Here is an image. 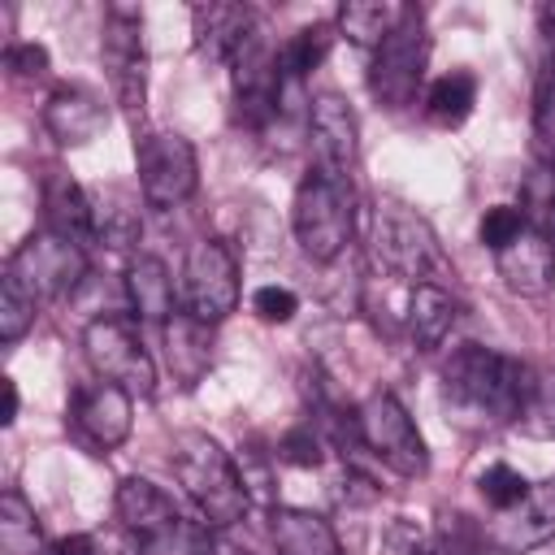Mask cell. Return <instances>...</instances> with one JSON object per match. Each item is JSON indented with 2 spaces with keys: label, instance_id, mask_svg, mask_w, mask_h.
Returning a JSON list of instances; mask_svg holds the SVG:
<instances>
[{
  "label": "cell",
  "instance_id": "25",
  "mask_svg": "<svg viewBox=\"0 0 555 555\" xmlns=\"http://www.w3.org/2000/svg\"><path fill=\"white\" fill-rule=\"evenodd\" d=\"M139 551L143 555H217V542H212V525L208 520H195V516L178 512L160 529L139 538Z\"/></svg>",
  "mask_w": 555,
  "mask_h": 555
},
{
  "label": "cell",
  "instance_id": "38",
  "mask_svg": "<svg viewBox=\"0 0 555 555\" xmlns=\"http://www.w3.org/2000/svg\"><path fill=\"white\" fill-rule=\"evenodd\" d=\"M95 555H143V551L126 529H108L95 538Z\"/></svg>",
  "mask_w": 555,
  "mask_h": 555
},
{
  "label": "cell",
  "instance_id": "31",
  "mask_svg": "<svg viewBox=\"0 0 555 555\" xmlns=\"http://www.w3.org/2000/svg\"><path fill=\"white\" fill-rule=\"evenodd\" d=\"M35 312H39V299L13 273H4L0 278V343L26 338V330L35 325Z\"/></svg>",
  "mask_w": 555,
  "mask_h": 555
},
{
  "label": "cell",
  "instance_id": "20",
  "mask_svg": "<svg viewBox=\"0 0 555 555\" xmlns=\"http://www.w3.org/2000/svg\"><path fill=\"white\" fill-rule=\"evenodd\" d=\"M269 538H273L278 555H343L330 520L317 512H304V507H273Z\"/></svg>",
  "mask_w": 555,
  "mask_h": 555
},
{
  "label": "cell",
  "instance_id": "19",
  "mask_svg": "<svg viewBox=\"0 0 555 555\" xmlns=\"http://www.w3.org/2000/svg\"><path fill=\"white\" fill-rule=\"evenodd\" d=\"M455 317H460V304L451 299L447 286H438V282H416V286L408 291L403 321H408V334H412V343H416L421 351L442 347L447 334H451V325H455Z\"/></svg>",
  "mask_w": 555,
  "mask_h": 555
},
{
  "label": "cell",
  "instance_id": "18",
  "mask_svg": "<svg viewBox=\"0 0 555 555\" xmlns=\"http://www.w3.org/2000/svg\"><path fill=\"white\" fill-rule=\"evenodd\" d=\"M43 126L61 147H87L104 130V104L87 87H56L43 104Z\"/></svg>",
  "mask_w": 555,
  "mask_h": 555
},
{
  "label": "cell",
  "instance_id": "5",
  "mask_svg": "<svg viewBox=\"0 0 555 555\" xmlns=\"http://www.w3.org/2000/svg\"><path fill=\"white\" fill-rule=\"evenodd\" d=\"M369 247H373V256H377V264L386 273L408 278L412 286L429 282V273L442 260L429 221L416 217L403 204H377L373 208V217H369Z\"/></svg>",
  "mask_w": 555,
  "mask_h": 555
},
{
  "label": "cell",
  "instance_id": "35",
  "mask_svg": "<svg viewBox=\"0 0 555 555\" xmlns=\"http://www.w3.org/2000/svg\"><path fill=\"white\" fill-rule=\"evenodd\" d=\"M278 460L282 464H295V468H317L321 464V434L312 425L286 429L282 442H278Z\"/></svg>",
  "mask_w": 555,
  "mask_h": 555
},
{
  "label": "cell",
  "instance_id": "37",
  "mask_svg": "<svg viewBox=\"0 0 555 555\" xmlns=\"http://www.w3.org/2000/svg\"><path fill=\"white\" fill-rule=\"evenodd\" d=\"M4 65L17 78H39V74H48V48L43 43H9L4 48Z\"/></svg>",
  "mask_w": 555,
  "mask_h": 555
},
{
  "label": "cell",
  "instance_id": "6",
  "mask_svg": "<svg viewBox=\"0 0 555 555\" xmlns=\"http://www.w3.org/2000/svg\"><path fill=\"white\" fill-rule=\"evenodd\" d=\"M82 351L95 377L117 382L130 395H152L156 390V364L139 338L134 317H95L82 330Z\"/></svg>",
  "mask_w": 555,
  "mask_h": 555
},
{
  "label": "cell",
  "instance_id": "12",
  "mask_svg": "<svg viewBox=\"0 0 555 555\" xmlns=\"http://www.w3.org/2000/svg\"><path fill=\"white\" fill-rule=\"evenodd\" d=\"M69 416H74V429L91 442V447H121L130 438V425H134V395L121 390L117 382H82L69 399Z\"/></svg>",
  "mask_w": 555,
  "mask_h": 555
},
{
  "label": "cell",
  "instance_id": "9",
  "mask_svg": "<svg viewBox=\"0 0 555 555\" xmlns=\"http://www.w3.org/2000/svg\"><path fill=\"white\" fill-rule=\"evenodd\" d=\"M238 304V260L221 238H195L182 260V312L217 325Z\"/></svg>",
  "mask_w": 555,
  "mask_h": 555
},
{
  "label": "cell",
  "instance_id": "13",
  "mask_svg": "<svg viewBox=\"0 0 555 555\" xmlns=\"http://www.w3.org/2000/svg\"><path fill=\"white\" fill-rule=\"evenodd\" d=\"M555 538V481L529 486L520 503L499 512V520L486 529V546L499 555H525Z\"/></svg>",
  "mask_w": 555,
  "mask_h": 555
},
{
  "label": "cell",
  "instance_id": "10",
  "mask_svg": "<svg viewBox=\"0 0 555 555\" xmlns=\"http://www.w3.org/2000/svg\"><path fill=\"white\" fill-rule=\"evenodd\" d=\"M4 273H13L35 299H61L87 278V251L65 234L39 230L13 247V256L4 260Z\"/></svg>",
  "mask_w": 555,
  "mask_h": 555
},
{
  "label": "cell",
  "instance_id": "16",
  "mask_svg": "<svg viewBox=\"0 0 555 555\" xmlns=\"http://www.w3.org/2000/svg\"><path fill=\"white\" fill-rule=\"evenodd\" d=\"M39 199H43V221L52 234H65L74 243H91L95 238V212H91V191H82L65 169H48L39 182Z\"/></svg>",
  "mask_w": 555,
  "mask_h": 555
},
{
  "label": "cell",
  "instance_id": "39",
  "mask_svg": "<svg viewBox=\"0 0 555 555\" xmlns=\"http://www.w3.org/2000/svg\"><path fill=\"white\" fill-rule=\"evenodd\" d=\"M48 555H95V538H91V533H69V538H56Z\"/></svg>",
  "mask_w": 555,
  "mask_h": 555
},
{
  "label": "cell",
  "instance_id": "21",
  "mask_svg": "<svg viewBox=\"0 0 555 555\" xmlns=\"http://www.w3.org/2000/svg\"><path fill=\"white\" fill-rule=\"evenodd\" d=\"M126 295L139 321L165 325L173 317V278L160 256H134L126 264Z\"/></svg>",
  "mask_w": 555,
  "mask_h": 555
},
{
  "label": "cell",
  "instance_id": "28",
  "mask_svg": "<svg viewBox=\"0 0 555 555\" xmlns=\"http://www.w3.org/2000/svg\"><path fill=\"white\" fill-rule=\"evenodd\" d=\"M91 212H95V238L108 247H130L139 243V208L117 195V191H91Z\"/></svg>",
  "mask_w": 555,
  "mask_h": 555
},
{
  "label": "cell",
  "instance_id": "15",
  "mask_svg": "<svg viewBox=\"0 0 555 555\" xmlns=\"http://www.w3.org/2000/svg\"><path fill=\"white\" fill-rule=\"evenodd\" d=\"M308 126H312V147H317V169L351 178L356 165V113L338 91H321L308 100Z\"/></svg>",
  "mask_w": 555,
  "mask_h": 555
},
{
  "label": "cell",
  "instance_id": "1",
  "mask_svg": "<svg viewBox=\"0 0 555 555\" xmlns=\"http://www.w3.org/2000/svg\"><path fill=\"white\" fill-rule=\"evenodd\" d=\"M533 369L516 356H503L494 347H460L451 351L442 369V403L460 425L494 429L520 421L525 395H529Z\"/></svg>",
  "mask_w": 555,
  "mask_h": 555
},
{
  "label": "cell",
  "instance_id": "30",
  "mask_svg": "<svg viewBox=\"0 0 555 555\" xmlns=\"http://www.w3.org/2000/svg\"><path fill=\"white\" fill-rule=\"evenodd\" d=\"M520 429L533 438H555V369H533L520 408Z\"/></svg>",
  "mask_w": 555,
  "mask_h": 555
},
{
  "label": "cell",
  "instance_id": "7",
  "mask_svg": "<svg viewBox=\"0 0 555 555\" xmlns=\"http://www.w3.org/2000/svg\"><path fill=\"white\" fill-rule=\"evenodd\" d=\"M425 61H429V35L416 9H403V22L382 39L373 52L369 87L386 108H408L425 82Z\"/></svg>",
  "mask_w": 555,
  "mask_h": 555
},
{
  "label": "cell",
  "instance_id": "36",
  "mask_svg": "<svg viewBox=\"0 0 555 555\" xmlns=\"http://www.w3.org/2000/svg\"><path fill=\"white\" fill-rule=\"evenodd\" d=\"M251 312H256L260 321H269V325H286V321L299 312V299H295V291H286V286H260V291L251 295Z\"/></svg>",
  "mask_w": 555,
  "mask_h": 555
},
{
  "label": "cell",
  "instance_id": "4",
  "mask_svg": "<svg viewBox=\"0 0 555 555\" xmlns=\"http://www.w3.org/2000/svg\"><path fill=\"white\" fill-rule=\"evenodd\" d=\"M356 438L399 477H425L429 473V447L408 416V408L390 390H373L356 408Z\"/></svg>",
  "mask_w": 555,
  "mask_h": 555
},
{
  "label": "cell",
  "instance_id": "17",
  "mask_svg": "<svg viewBox=\"0 0 555 555\" xmlns=\"http://www.w3.org/2000/svg\"><path fill=\"white\" fill-rule=\"evenodd\" d=\"M191 30H195V48L212 61H234L247 39L256 35V22H251V9L243 4H195L191 9Z\"/></svg>",
  "mask_w": 555,
  "mask_h": 555
},
{
  "label": "cell",
  "instance_id": "33",
  "mask_svg": "<svg viewBox=\"0 0 555 555\" xmlns=\"http://www.w3.org/2000/svg\"><path fill=\"white\" fill-rule=\"evenodd\" d=\"M377 555H434V542H429V533H425L421 520L395 516L382 529V538H377Z\"/></svg>",
  "mask_w": 555,
  "mask_h": 555
},
{
  "label": "cell",
  "instance_id": "26",
  "mask_svg": "<svg viewBox=\"0 0 555 555\" xmlns=\"http://www.w3.org/2000/svg\"><path fill=\"white\" fill-rule=\"evenodd\" d=\"M0 555H43V529L22 490L0 494Z\"/></svg>",
  "mask_w": 555,
  "mask_h": 555
},
{
  "label": "cell",
  "instance_id": "40",
  "mask_svg": "<svg viewBox=\"0 0 555 555\" xmlns=\"http://www.w3.org/2000/svg\"><path fill=\"white\" fill-rule=\"evenodd\" d=\"M542 230L555 243V165L546 169V191H542Z\"/></svg>",
  "mask_w": 555,
  "mask_h": 555
},
{
  "label": "cell",
  "instance_id": "8",
  "mask_svg": "<svg viewBox=\"0 0 555 555\" xmlns=\"http://www.w3.org/2000/svg\"><path fill=\"white\" fill-rule=\"evenodd\" d=\"M134 165H139V191L152 208L169 212L178 204H186L199 186V156L191 147V139L173 134V130H156L143 134L134 143Z\"/></svg>",
  "mask_w": 555,
  "mask_h": 555
},
{
  "label": "cell",
  "instance_id": "41",
  "mask_svg": "<svg viewBox=\"0 0 555 555\" xmlns=\"http://www.w3.org/2000/svg\"><path fill=\"white\" fill-rule=\"evenodd\" d=\"M0 390H4V412H0V425H13V421H17V382H13V377H0Z\"/></svg>",
  "mask_w": 555,
  "mask_h": 555
},
{
  "label": "cell",
  "instance_id": "14",
  "mask_svg": "<svg viewBox=\"0 0 555 555\" xmlns=\"http://www.w3.org/2000/svg\"><path fill=\"white\" fill-rule=\"evenodd\" d=\"M494 269H499L503 286L512 295H525V299L546 295L555 286V243H551V234L538 221H529L507 247L494 251Z\"/></svg>",
  "mask_w": 555,
  "mask_h": 555
},
{
  "label": "cell",
  "instance_id": "22",
  "mask_svg": "<svg viewBox=\"0 0 555 555\" xmlns=\"http://www.w3.org/2000/svg\"><path fill=\"white\" fill-rule=\"evenodd\" d=\"M117 520H121V529L139 542V538H147L152 529H160L169 516H178V503L160 490V486H152L147 477H121V486H117Z\"/></svg>",
  "mask_w": 555,
  "mask_h": 555
},
{
  "label": "cell",
  "instance_id": "27",
  "mask_svg": "<svg viewBox=\"0 0 555 555\" xmlns=\"http://www.w3.org/2000/svg\"><path fill=\"white\" fill-rule=\"evenodd\" d=\"M473 104H477V78H473L468 69L442 74V78L429 87V95H425V113H429V121H438V126H460V121L473 113Z\"/></svg>",
  "mask_w": 555,
  "mask_h": 555
},
{
  "label": "cell",
  "instance_id": "29",
  "mask_svg": "<svg viewBox=\"0 0 555 555\" xmlns=\"http://www.w3.org/2000/svg\"><path fill=\"white\" fill-rule=\"evenodd\" d=\"M330 43H334V26H325V22L295 30V35L282 43V52H278L282 74L304 82V74H312V69H317V65L330 56Z\"/></svg>",
  "mask_w": 555,
  "mask_h": 555
},
{
  "label": "cell",
  "instance_id": "32",
  "mask_svg": "<svg viewBox=\"0 0 555 555\" xmlns=\"http://www.w3.org/2000/svg\"><path fill=\"white\" fill-rule=\"evenodd\" d=\"M477 490H481V499H486L494 512H507L512 503H520V499L529 494V481H525L512 464H490V468L477 477Z\"/></svg>",
  "mask_w": 555,
  "mask_h": 555
},
{
  "label": "cell",
  "instance_id": "24",
  "mask_svg": "<svg viewBox=\"0 0 555 555\" xmlns=\"http://www.w3.org/2000/svg\"><path fill=\"white\" fill-rule=\"evenodd\" d=\"M403 22V9L390 0H347L338 9V30L356 43V48H382V39Z\"/></svg>",
  "mask_w": 555,
  "mask_h": 555
},
{
  "label": "cell",
  "instance_id": "2",
  "mask_svg": "<svg viewBox=\"0 0 555 555\" xmlns=\"http://www.w3.org/2000/svg\"><path fill=\"white\" fill-rule=\"evenodd\" d=\"M169 464H173V477L178 486L186 490V499L195 503L199 520H208L212 529H225L234 520H243L247 512V486L238 477V464L221 451L217 438L199 434V429H182L173 434V447H169Z\"/></svg>",
  "mask_w": 555,
  "mask_h": 555
},
{
  "label": "cell",
  "instance_id": "3",
  "mask_svg": "<svg viewBox=\"0 0 555 555\" xmlns=\"http://www.w3.org/2000/svg\"><path fill=\"white\" fill-rule=\"evenodd\" d=\"M291 225H295V243L308 260H334L343 256V247L356 234V191L351 178L330 173V169H308L299 191H295V208H291Z\"/></svg>",
  "mask_w": 555,
  "mask_h": 555
},
{
  "label": "cell",
  "instance_id": "11",
  "mask_svg": "<svg viewBox=\"0 0 555 555\" xmlns=\"http://www.w3.org/2000/svg\"><path fill=\"white\" fill-rule=\"evenodd\" d=\"M100 52H104V69L117 104L126 108L130 121H139L147 100V61H143V22L134 9H108Z\"/></svg>",
  "mask_w": 555,
  "mask_h": 555
},
{
  "label": "cell",
  "instance_id": "42",
  "mask_svg": "<svg viewBox=\"0 0 555 555\" xmlns=\"http://www.w3.org/2000/svg\"><path fill=\"white\" fill-rule=\"evenodd\" d=\"M542 22H546V26L555 30V4H546V9H542Z\"/></svg>",
  "mask_w": 555,
  "mask_h": 555
},
{
  "label": "cell",
  "instance_id": "23",
  "mask_svg": "<svg viewBox=\"0 0 555 555\" xmlns=\"http://www.w3.org/2000/svg\"><path fill=\"white\" fill-rule=\"evenodd\" d=\"M165 356H169V369L182 386H195L204 373H208V325L195 321L191 312H173L165 321Z\"/></svg>",
  "mask_w": 555,
  "mask_h": 555
},
{
  "label": "cell",
  "instance_id": "34",
  "mask_svg": "<svg viewBox=\"0 0 555 555\" xmlns=\"http://www.w3.org/2000/svg\"><path fill=\"white\" fill-rule=\"evenodd\" d=\"M529 225V217H525V208H512V204H494V208H486V217H481V243L490 247V251H499V247H507L520 230Z\"/></svg>",
  "mask_w": 555,
  "mask_h": 555
}]
</instances>
